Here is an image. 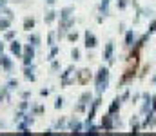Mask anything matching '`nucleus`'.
<instances>
[{
    "mask_svg": "<svg viewBox=\"0 0 156 136\" xmlns=\"http://www.w3.org/2000/svg\"><path fill=\"white\" fill-rule=\"evenodd\" d=\"M94 85H96V94H102L109 87V69L107 67L98 69V73L94 75Z\"/></svg>",
    "mask_w": 156,
    "mask_h": 136,
    "instance_id": "nucleus-1",
    "label": "nucleus"
},
{
    "mask_svg": "<svg viewBox=\"0 0 156 136\" xmlns=\"http://www.w3.org/2000/svg\"><path fill=\"white\" fill-rule=\"evenodd\" d=\"M75 76H76V71H75V65H69L62 75H60V84L62 87H67L71 84H75Z\"/></svg>",
    "mask_w": 156,
    "mask_h": 136,
    "instance_id": "nucleus-2",
    "label": "nucleus"
},
{
    "mask_svg": "<svg viewBox=\"0 0 156 136\" xmlns=\"http://www.w3.org/2000/svg\"><path fill=\"white\" fill-rule=\"evenodd\" d=\"M91 102H93V94H91V92H82L80 98H78V105L75 107V111H76V113H83V111L91 105Z\"/></svg>",
    "mask_w": 156,
    "mask_h": 136,
    "instance_id": "nucleus-3",
    "label": "nucleus"
},
{
    "mask_svg": "<svg viewBox=\"0 0 156 136\" xmlns=\"http://www.w3.org/2000/svg\"><path fill=\"white\" fill-rule=\"evenodd\" d=\"M35 45H31V44H27V45H24V53H22V64L24 65H29V64H33V60H35Z\"/></svg>",
    "mask_w": 156,
    "mask_h": 136,
    "instance_id": "nucleus-4",
    "label": "nucleus"
},
{
    "mask_svg": "<svg viewBox=\"0 0 156 136\" xmlns=\"http://www.w3.org/2000/svg\"><path fill=\"white\" fill-rule=\"evenodd\" d=\"M104 60L109 64V65H113L115 64V42L113 40H109L105 47H104Z\"/></svg>",
    "mask_w": 156,
    "mask_h": 136,
    "instance_id": "nucleus-5",
    "label": "nucleus"
},
{
    "mask_svg": "<svg viewBox=\"0 0 156 136\" xmlns=\"http://www.w3.org/2000/svg\"><path fill=\"white\" fill-rule=\"evenodd\" d=\"M73 24H75V18L71 16V18H66V20H60V29H58V38H62V37H66L67 33H69V29L73 27Z\"/></svg>",
    "mask_w": 156,
    "mask_h": 136,
    "instance_id": "nucleus-6",
    "label": "nucleus"
},
{
    "mask_svg": "<svg viewBox=\"0 0 156 136\" xmlns=\"http://www.w3.org/2000/svg\"><path fill=\"white\" fill-rule=\"evenodd\" d=\"M0 65H2V71L5 73H13V58L7 56V54H0Z\"/></svg>",
    "mask_w": 156,
    "mask_h": 136,
    "instance_id": "nucleus-7",
    "label": "nucleus"
},
{
    "mask_svg": "<svg viewBox=\"0 0 156 136\" xmlns=\"http://www.w3.org/2000/svg\"><path fill=\"white\" fill-rule=\"evenodd\" d=\"M83 40H85V47H87V49H94V47L98 45V38H96L94 33H91L89 29L83 33Z\"/></svg>",
    "mask_w": 156,
    "mask_h": 136,
    "instance_id": "nucleus-8",
    "label": "nucleus"
},
{
    "mask_svg": "<svg viewBox=\"0 0 156 136\" xmlns=\"http://www.w3.org/2000/svg\"><path fill=\"white\" fill-rule=\"evenodd\" d=\"M37 67H35V64H29V65H24V78L27 80V82H35L37 80Z\"/></svg>",
    "mask_w": 156,
    "mask_h": 136,
    "instance_id": "nucleus-9",
    "label": "nucleus"
},
{
    "mask_svg": "<svg viewBox=\"0 0 156 136\" xmlns=\"http://www.w3.org/2000/svg\"><path fill=\"white\" fill-rule=\"evenodd\" d=\"M9 53H11L13 56H16V58H22V53H24V45L20 44L18 40H13V42L9 44Z\"/></svg>",
    "mask_w": 156,
    "mask_h": 136,
    "instance_id": "nucleus-10",
    "label": "nucleus"
},
{
    "mask_svg": "<svg viewBox=\"0 0 156 136\" xmlns=\"http://www.w3.org/2000/svg\"><path fill=\"white\" fill-rule=\"evenodd\" d=\"M91 78H93V75H91L89 69H80V71L76 73V82L78 84H82V85H85Z\"/></svg>",
    "mask_w": 156,
    "mask_h": 136,
    "instance_id": "nucleus-11",
    "label": "nucleus"
},
{
    "mask_svg": "<svg viewBox=\"0 0 156 136\" xmlns=\"http://www.w3.org/2000/svg\"><path fill=\"white\" fill-rule=\"evenodd\" d=\"M102 129L104 131H113L115 129V122H113V114H105L104 118H102Z\"/></svg>",
    "mask_w": 156,
    "mask_h": 136,
    "instance_id": "nucleus-12",
    "label": "nucleus"
},
{
    "mask_svg": "<svg viewBox=\"0 0 156 136\" xmlns=\"http://www.w3.org/2000/svg\"><path fill=\"white\" fill-rule=\"evenodd\" d=\"M35 26H37V22H35V18L33 16H26L24 18V24H22V27H24V31H31V29H35Z\"/></svg>",
    "mask_w": 156,
    "mask_h": 136,
    "instance_id": "nucleus-13",
    "label": "nucleus"
},
{
    "mask_svg": "<svg viewBox=\"0 0 156 136\" xmlns=\"http://www.w3.org/2000/svg\"><path fill=\"white\" fill-rule=\"evenodd\" d=\"M27 44L35 45V47H40V44H42L40 35H37V33H29V35H27Z\"/></svg>",
    "mask_w": 156,
    "mask_h": 136,
    "instance_id": "nucleus-14",
    "label": "nucleus"
},
{
    "mask_svg": "<svg viewBox=\"0 0 156 136\" xmlns=\"http://www.w3.org/2000/svg\"><path fill=\"white\" fill-rule=\"evenodd\" d=\"M73 13H75V9H73V7H62V9H60V13H58V16H60V20H66V18H71V16H73Z\"/></svg>",
    "mask_w": 156,
    "mask_h": 136,
    "instance_id": "nucleus-15",
    "label": "nucleus"
},
{
    "mask_svg": "<svg viewBox=\"0 0 156 136\" xmlns=\"http://www.w3.org/2000/svg\"><path fill=\"white\" fill-rule=\"evenodd\" d=\"M120 105H122V98H115V100H113V103L109 105V111H107V113H109V114L118 113V111H120Z\"/></svg>",
    "mask_w": 156,
    "mask_h": 136,
    "instance_id": "nucleus-16",
    "label": "nucleus"
},
{
    "mask_svg": "<svg viewBox=\"0 0 156 136\" xmlns=\"http://www.w3.org/2000/svg\"><path fill=\"white\" fill-rule=\"evenodd\" d=\"M11 22H13L11 18H7V16L2 15V16H0V31H7V29L11 27Z\"/></svg>",
    "mask_w": 156,
    "mask_h": 136,
    "instance_id": "nucleus-17",
    "label": "nucleus"
},
{
    "mask_svg": "<svg viewBox=\"0 0 156 136\" xmlns=\"http://www.w3.org/2000/svg\"><path fill=\"white\" fill-rule=\"evenodd\" d=\"M56 16H58V13H56L55 9H51V11H47V13H45L44 20H45V24H53V22L56 20Z\"/></svg>",
    "mask_w": 156,
    "mask_h": 136,
    "instance_id": "nucleus-18",
    "label": "nucleus"
},
{
    "mask_svg": "<svg viewBox=\"0 0 156 136\" xmlns=\"http://www.w3.org/2000/svg\"><path fill=\"white\" fill-rule=\"evenodd\" d=\"M134 40H136L134 31H127V33H125V45H133L134 44Z\"/></svg>",
    "mask_w": 156,
    "mask_h": 136,
    "instance_id": "nucleus-19",
    "label": "nucleus"
},
{
    "mask_svg": "<svg viewBox=\"0 0 156 136\" xmlns=\"http://www.w3.org/2000/svg\"><path fill=\"white\" fill-rule=\"evenodd\" d=\"M69 129H71L73 133H80V131H82V124H80L78 120H73V122H69Z\"/></svg>",
    "mask_w": 156,
    "mask_h": 136,
    "instance_id": "nucleus-20",
    "label": "nucleus"
},
{
    "mask_svg": "<svg viewBox=\"0 0 156 136\" xmlns=\"http://www.w3.org/2000/svg\"><path fill=\"white\" fill-rule=\"evenodd\" d=\"M5 87H7L9 91L18 89V80H16V78H9V80H7V84H5Z\"/></svg>",
    "mask_w": 156,
    "mask_h": 136,
    "instance_id": "nucleus-21",
    "label": "nucleus"
},
{
    "mask_svg": "<svg viewBox=\"0 0 156 136\" xmlns=\"http://www.w3.org/2000/svg\"><path fill=\"white\" fill-rule=\"evenodd\" d=\"M85 133H87V134H96V133H100V127H96V125H93V124H87V125H85Z\"/></svg>",
    "mask_w": 156,
    "mask_h": 136,
    "instance_id": "nucleus-22",
    "label": "nucleus"
},
{
    "mask_svg": "<svg viewBox=\"0 0 156 136\" xmlns=\"http://www.w3.org/2000/svg\"><path fill=\"white\" fill-rule=\"evenodd\" d=\"M2 15H4V16H7V18H11V20L15 18V13H13L7 5H2Z\"/></svg>",
    "mask_w": 156,
    "mask_h": 136,
    "instance_id": "nucleus-23",
    "label": "nucleus"
},
{
    "mask_svg": "<svg viewBox=\"0 0 156 136\" xmlns=\"http://www.w3.org/2000/svg\"><path fill=\"white\" fill-rule=\"evenodd\" d=\"M56 37H58V35H55V33H49V35H47V45H49V47L56 45Z\"/></svg>",
    "mask_w": 156,
    "mask_h": 136,
    "instance_id": "nucleus-24",
    "label": "nucleus"
},
{
    "mask_svg": "<svg viewBox=\"0 0 156 136\" xmlns=\"http://www.w3.org/2000/svg\"><path fill=\"white\" fill-rule=\"evenodd\" d=\"M15 37H16L15 31H5V35H4V42H13Z\"/></svg>",
    "mask_w": 156,
    "mask_h": 136,
    "instance_id": "nucleus-25",
    "label": "nucleus"
},
{
    "mask_svg": "<svg viewBox=\"0 0 156 136\" xmlns=\"http://www.w3.org/2000/svg\"><path fill=\"white\" fill-rule=\"evenodd\" d=\"M56 54H58V47H56V45H53V47H51V51H49V56H47V60H49V62H53Z\"/></svg>",
    "mask_w": 156,
    "mask_h": 136,
    "instance_id": "nucleus-26",
    "label": "nucleus"
},
{
    "mask_svg": "<svg viewBox=\"0 0 156 136\" xmlns=\"http://www.w3.org/2000/svg\"><path fill=\"white\" fill-rule=\"evenodd\" d=\"M66 37H67V40H69V42H76V40H78V33H76V31H75V33L71 31V33H67Z\"/></svg>",
    "mask_w": 156,
    "mask_h": 136,
    "instance_id": "nucleus-27",
    "label": "nucleus"
},
{
    "mask_svg": "<svg viewBox=\"0 0 156 136\" xmlns=\"http://www.w3.org/2000/svg\"><path fill=\"white\" fill-rule=\"evenodd\" d=\"M71 58H73L75 62H76V60H80V49H76V47H75V49L71 51Z\"/></svg>",
    "mask_w": 156,
    "mask_h": 136,
    "instance_id": "nucleus-28",
    "label": "nucleus"
},
{
    "mask_svg": "<svg viewBox=\"0 0 156 136\" xmlns=\"http://www.w3.org/2000/svg\"><path fill=\"white\" fill-rule=\"evenodd\" d=\"M64 107V98H56L55 102V109H62Z\"/></svg>",
    "mask_w": 156,
    "mask_h": 136,
    "instance_id": "nucleus-29",
    "label": "nucleus"
},
{
    "mask_svg": "<svg viewBox=\"0 0 156 136\" xmlns=\"http://www.w3.org/2000/svg\"><path fill=\"white\" fill-rule=\"evenodd\" d=\"M58 69H60V62L53 60V62H51V71H58Z\"/></svg>",
    "mask_w": 156,
    "mask_h": 136,
    "instance_id": "nucleus-30",
    "label": "nucleus"
},
{
    "mask_svg": "<svg viewBox=\"0 0 156 136\" xmlns=\"http://www.w3.org/2000/svg\"><path fill=\"white\" fill-rule=\"evenodd\" d=\"M27 107H29V103H27V100H22V102H20V105H18V109H20V111H26Z\"/></svg>",
    "mask_w": 156,
    "mask_h": 136,
    "instance_id": "nucleus-31",
    "label": "nucleus"
},
{
    "mask_svg": "<svg viewBox=\"0 0 156 136\" xmlns=\"http://www.w3.org/2000/svg\"><path fill=\"white\" fill-rule=\"evenodd\" d=\"M154 31H156V22H151V27H149V31H147V35L151 37V35H153Z\"/></svg>",
    "mask_w": 156,
    "mask_h": 136,
    "instance_id": "nucleus-32",
    "label": "nucleus"
},
{
    "mask_svg": "<svg viewBox=\"0 0 156 136\" xmlns=\"http://www.w3.org/2000/svg\"><path fill=\"white\" fill-rule=\"evenodd\" d=\"M127 4H129L127 0H118V7H120V9H123V7H127Z\"/></svg>",
    "mask_w": 156,
    "mask_h": 136,
    "instance_id": "nucleus-33",
    "label": "nucleus"
},
{
    "mask_svg": "<svg viewBox=\"0 0 156 136\" xmlns=\"http://www.w3.org/2000/svg\"><path fill=\"white\" fill-rule=\"evenodd\" d=\"M29 96H31V92H29V91H24V92H22V100H27Z\"/></svg>",
    "mask_w": 156,
    "mask_h": 136,
    "instance_id": "nucleus-34",
    "label": "nucleus"
},
{
    "mask_svg": "<svg viewBox=\"0 0 156 136\" xmlns=\"http://www.w3.org/2000/svg\"><path fill=\"white\" fill-rule=\"evenodd\" d=\"M49 92H51V89H42V91H40V94H42V96H47Z\"/></svg>",
    "mask_w": 156,
    "mask_h": 136,
    "instance_id": "nucleus-35",
    "label": "nucleus"
},
{
    "mask_svg": "<svg viewBox=\"0 0 156 136\" xmlns=\"http://www.w3.org/2000/svg\"><path fill=\"white\" fill-rule=\"evenodd\" d=\"M4 53V40H0V54Z\"/></svg>",
    "mask_w": 156,
    "mask_h": 136,
    "instance_id": "nucleus-36",
    "label": "nucleus"
},
{
    "mask_svg": "<svg viewBox=\"0 0 156 136\" xmlns=\"http://www.w3.org/2000/svg\"><path fill=\"white\" fill-rule=\"evenodd\" d=\"M7 2L9 0H0V5H7Z\"/></svg>",
    "mask_w": 156,
    "mask_h": 136,
    "instance_id": "nucleus-37",
    "label": "nucleus"
},
{
    "mask_svg": "<svg viewBox=\"0 0 156 136\" xmlns=\"http://www.w3.org/2000/svg\"><path fill=\"white\" fill-rule=\"evenodd\" d=\"M55 2H56V0H47V5H53Z\"/></svg>",
    "mask_w": 156,
    "mask_h": 136,
    "instance_id": "nucleus-38",
    "label": "nucleus"
},
{
    "mask_svg": "<svg viewBox=\"0 0 156 136\" xmlns=\"http://www.w3.org/2000/svg\"><path fill=\"white\" fill-rule=\"evenodd\" d=\"M153 109L156 111V96H154V103H153Z\"/></svg>",
    "mask_w": 156,
    "mask_h": 136,
    "instance_id": "nucleus-39",
    "label": "nucleus"
},
{
    "mask_svg": "<svg viewBox=\"0 0 156 136\" xmlns=\"http://www.w3.org/2000/svg\"><path fill=\"white\" fill-rule=\"evenodd\" d=\"M2 100H4V94H2V92H0V102H2Z\"/></svg>",
    "mask_w": 156,
    "mask_h": 136,
    "instance_id": "nucleus-40",
    "label": "nucleus"
},
{
    "mask_svg": "<svg viewBox=\"0 0 156 136\" xmlns=\"http://www.w3.org/2000/svg\"><path fill=\"white\" fill-rule=\"evenodd\" d=\"M11 2H22V0H11Z\"/></svg>",
    "mask_w": 156,
    "mask_h": 136,
    "instance_id": "nucleus-41",
    "label": "nucleus"
},
{
    "mask_svg": "<svg viewBox=\"0 0 156 136\" xmlns=\"http://www.w3.org/2000/svg\"><path fill=\"white\" fill-rule=\"evenodd\" d=\"M0 15H2V5H0Z\"/></svg>",
    "mask_w": 156,
    "mask_h": 136,
    "instance_id": "nucleus-42",
    "label": "nucleus"
},
{
    "mask_svg": "<svg viewBox=\"0 0 156 136\" xmlns=\"http://www.w3.org/2000/svg\"><path fill=\"white\" fill-rule=\"evenodd\" d=\"M0 71H2V65H0Z\"/></svg>",
    "mask_w": 156,
    "mask_h": 136,
    "instance_id": "nucleus-43",
    "label": "nucleus"
}]
</instances>
